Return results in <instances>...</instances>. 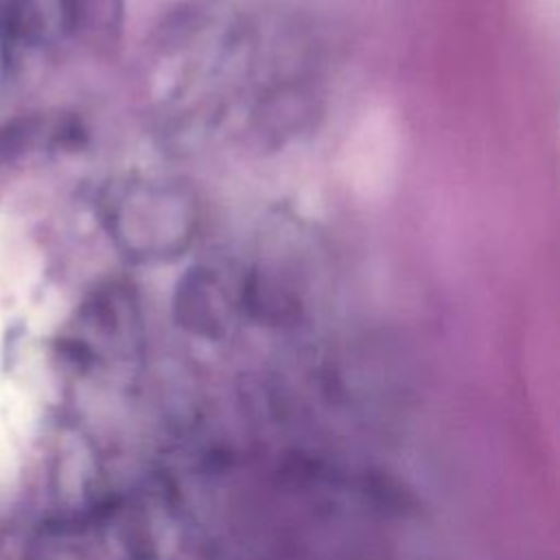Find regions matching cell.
I'll return each mask as SVG.
<instances>
[{"label":"cell","instance_id":"1","mask_svg":"<svg viewBox=\"0 0 560 560\" xmlns=\"http://www.w3.org/2000/svg\"><path fill=\"white\" fill-rule=\"evenodd\" d=\"M122 245L140 256L177 249L190 228L188 201L168 186H138L122 195L114 212Z\"/></svg>","mask_w":560,"mask_h":560}]
</instances>
